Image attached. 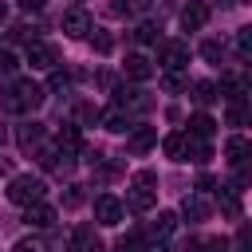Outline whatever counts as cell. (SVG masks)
<instances>
[{"mask_svg": "<svg viewBox=\"0 0 252 252\" xmlns=\"http://www.w3.org/2000/svg\"><path fill=\"white\" fill-rule=\"evenodd\" d=\"M43 102V87L35 79H12L4 91H0V106L8 114H32L35 106Z\"/></svg>", "mask_w": 252, "mask_h": 252, "instance_id": "6da1fadb", "label": "cell"}, {"mask_svg": "<svg viewBox=\"0 0 252 252\" xmlns=\"http://www.w3.org/2000/svg\"><path fill=\"white\" fill-rule=\"evenodd\" d=\"M154 173L150 169H142V173H134V185H130V193H126V205L134 209V213H150L154 205H158V189H154Z\"/></svg>", "mask_w": 252, "mask_h": 252, "instance_id": "7a4b0ae2", "label": "cell"}, {"mask_svg": "<svg viewBox=\"0 0 252 252\" xmlns=\"http://www.w3.org/2000/svg\"><path fill=\"white\" fill-rule=\"evenodd\" d=\"M43 193H47L43 177H32V173H16V177L8 181V201H12V205H32V201H43Z\"/></svg>", "mask_w": 252, "mask_h": 252, "instance_id": "3957f363", "label": "cell"}, {"mask_svg": "<svg viewBox=\"0 0 252 252\" xmlns=\"http://www.w3.org/2000/svg\"><path fill=\"white\" fill-rule=\"evenodd\" d=\"M158 63H161L165 75H177V71L189 67V47H185L181 39H165V43L158 47Z\"/></svg>", "mask_w": 252, "mask_h": 252, "instance_id": "277c9868", "label": "cell"}, {"mask_svg": "<svg viewBox=\"0 0 252 252\" xmlns=\"http://www.w3.org/2000/svg\"><path fill=\"white\" fill-rule=\"evenodd\" d=\"M122 201L118 197H110V193H98L94 197V220L102 224V228H114V224H122Z\"/></svg>", "mask_w": 252, "mask_h": 252, "instance_id": "5b68a950", "label": "cell"}, {"mask_svg": "<svg viewBox=\"0 0 252 252\" xmlns=\"http://www.w3.org/2000/svg\"><path fill=\"white\" fill-rule=\"evenodd\" d=\"M28 63L35 71H55L59 67V51L51 43H43V39H28Z\"/></svg>", "mask_w": 252, "mask_h": 252, "instance_id": "8992f818", "label": "cell"}, {"mask_svg": "<svg viewBox=\"0 0 252 252\" xmlns=\"http://www.w3.org/2000/svg\"><path fill=\"white\" fill-rule=\"evenodd\" d=\"M114 106H122L126 114H142V110H150V94L142 91V87H114Z\"/></svg>", "mask_w": 252, "mask_h": 252, "instance_id": "52a82bcc", "label": "cell"}, {"mask_svg": "<svg viewBox=\"0 0 252 252\" xmlns=\"http://www.w3.org/2000/svg\"><path fill=\"white\" fill-rule=\"evenodd\" d=\"M158 146V130L154 126H130L126 130V150L130 154H146V150H154Z\"/></svg>", "mask_w": 252, "mask_h": 252, "instance_id": "ba28073f", "label": "cell"}, {"mask_svg": "<svg viewBox=\"0 0 252 252\" xmlns=\"http://www.w3.org/2000/svg\"><path fill=\"white\" fill-rule=\"evenodd\" d=\"M209 24V4L205 0H189L185 8H181V28L185 32H201Z\"/></svg>", "mask_w": 252, "mask_h": 252, "instance_id": "9c48e42d", "label": "cell"}, {"mask_svg": "<svg viewBox=\"0 0 252 252\" xmlns=\"http://www.w3.org/2000/svg\"><path fill=\"white\" fill-rule=\"evenodd\" d=\"M63 32H67L71 39H87V35H91V16H87L83 8H71V12L63 16Z\"/></svg>", "mask_w": 252, "mask_h": 252, "instance_id": "30bf717a", "label": "cell"}, {"mask_svg": "<svg viewBox=\"0 0 252 252\" xmlns=\"http://www.w3.org/2000/svg\"><path fill=\"white\" fill-rule=\"evenodd\" d=\"M16 146H20L24 154H35V150L43 146V126H39V122H24V126L16 130Z\"/></svg>", "mask_w": 252, "mask_h": 252, "instance_id": "8fae6325", "label": "cell"}, {"mask_svg": "<svg viewBox=\"0 0 252 252\" xmlns=\"http://www.w3.org/2000/svg\"><path fill=\"white\" fill-rule=\"evenodd\" d=\"M24 220H28L32 228H51V224H55V209L43 205V201H32V205H24Z\"/></svg>", "mask_w": 252, "mask_h": 252, "instance_id": "7c38bea8", "label": "cell"}, {"mask_svg": "<svg viewBox=\"0 0 252 252\" xmlns=\"http://www.w3.org/2000/svg\"><path fill=\"white\" fill-rule=\"evenodd\" d=\"M248 154H252L248 138H244V134H232V138H228V146H224V158H228V165H232V169H244Z\"/></svg>", "mask_w": 252, "mask_h": 252, "instance_id": "4fadbf2b", "label": "cell"}, {"mask_svg": "<svg viewBox=\"0 0 252 252\" xmlns=\"http://www.w3.org/2000/svg\"><path fill=\"white\" fill-rule=\"evenodd\" d=\"M71 252H102V240L94 236L91 224H79V228L71 232Z\"/></svg>", "mask_w": 252, "mask_h": 252, "instance_id": "5bb4252c", "label": "cell"}, {"mask_svg": "<svg viewBox=\"0 0 252 252\" xmlns=\"http://www.w3.org/2000/svg\"><path fill=\"white\" fill-rule=\"evenodd\" d=\"M59 150L63 154H83V130H79V122H63L59 126Z\"/></svg>", "mask_w": 252, "mask_h": 252, "instance_id": "9a60e30c", "label": "cell"}, {"mask_svg": "<svg viewBox=\"0 0 252 252\" xmlns=\"http://www.w3.org/2000/svg\"><path fill=\"white\" fill-rule=\"evenodd\" d=\"M181 209H185V217H189V220H209V213H213V205H209V197H205L201 189H197V193H189Z\"/></svg>", "mask_w": 252, "mask_h": 252, "instance_id": "2e32d148", "label": "cell"}, {"mask_svg": "<svg viewBox=\"0 0 252 252\" xmlns=\"http://www.w3.org/2000/svg\"><path fill=\"white\" fill-rule=\"evenodd\" d=\"M122 71H126L130 79H138V83H146V79L154 75V63H150L146 55H138V51H134V55H126V63H122Z\"/></svg>", "mask_w": 252, "mask_h": 252, "instance_id": "e0dca14e", "label": "cell"}, {"mask_svg": "<svg viewBox=\"0 0 252 252\" xmlns=\"http://www.w3.org/2000/svg\"><path fill=\"white\" fill-rule=\"evenodd\" d=\"M98 122H102L110 134H126V130H130V114H126L122 106H110V110H102V114H98Z\"/></svg>", "mask_w": 252, "mask_h": 252, "instance_id": "ac0fdd59", "label": "cell"}, {"mask_svg": "<svg viewBox=\"0 0 252 252\" xmlns=\"http://www.w3.org/2000/svg\"><path fill=\"white\" fill-rule=\"evenodd\" d=\"M217 205H220V213H228V217H240V189H232V185H220V189H217Z\"/></svg>", "mask_w": 252, "mask_h": 252, "instance_id": "d6986e66", "label": "cell"}, {"mask_svg": "<svg viewBox=\"0 0 252 252\" xmlns=\"http://www.w3.org/2000/svg\"><path fill=\"white\" fill-rule=\"evenodd\" d=\"M185 134H193V138H205V142H209V138L217 134V122H213L209 114H193V118H189V130H185Z\"/></svg>", "mask_w": 252, "mask_h": 252, "instance_id": "ffe728a7", "label": "cell"}, {"mask_svg": "<svg viewBox=\"0 0 252 252\" xmlns=\"http://www.w3.org/2000/svg\"><path fill=\"white\" fill-rule=\"evenodd\" d=\"M165 154L173 161H189V134H169L165 138Z\"/></svg>", "mask_w": 252, "mask_h": 252, "instance_id": "44dd1931", "label": "cell"}, {"mask_svg": "<svg viewBox=\"0 0 252 252\" xmlns=\"http://www.w3.org/2000/svg\"><path fill=\"white\" fill-rule=\"evenodd\" d=\"M220 94H217V83H209V79H197L193 83V102L197 106H209V102H217Z\"/></svg>", "mask_w": 252, "mask_h": 252, "instance_id": "7402d4cb", "label": "cell"}, {"mask_svg": "<svg viewBox=\"0 0 252 252\" xmlns=\"http://www.w3.org/2000/svg\"><path fill=\"white\" fill-rule=\"evenodd\" d=\"M173 224H177V217H173V213H158V220L150 224V240H165V236L173 232Z\"/></svg>", "mask_w": 252, "mask_h": 252, "instance_id": "603a6c76", "label": "cell"}, {"mask_svg": "<svg viewBox=\"0 0 252 252\" xmlns=\"http://www.w3.org/2000/svg\"><path fill=\"white\" fill-rule=\"evenodd\" d=\"M228 102V126H244L248 122V98H224Z\"/></svg>", "mask_w": 252, "mask_h": 252, "instance_id": "cb8c5ba5", "label": "cell"}, {"mask_svg": "<svg viewBox=\"0 0 252 252\" xmlns=\"http://www.w3.org/2000/svg\"><path fill=\"white\" fill-rule=\"evenodd\" d=\"M12 252H47V240L43 236H24V240H16Z\"/></svg>", "mask_w": 252, "mask_h": 252, "instance_id": "d4e9b609", "label": "cell"}, {"mask_svg": "<svg viewBox=\"0 0 252 252\" xmlns=\"http://www.w3.org/2000/svg\"><path fill=\"white\" fill-rule=\"evenodd\" d=\"M201 55H205L209 63H220V59H224V47H220L217 39H205V43H201Z\"/></svg>", "mask_w": 252, "mask_h": 252, "instance_id": "484cf974", "label": "cell"}, {"mask_svg": "<svg viewBox=\"0 0 252 252\" xmlns=\"http://www.w3.org/2000/svg\"><path fill=\"white\" fill-rule=\"evenodd\" d=\"M146 244H142V236L138 232H130V236H122L118 244H114V252H142Z\"/></svg>", "mask_w": 252, "mask_h": 252, "instance_id": "4316f807", "label": "cell"}, {"mask_svg": "<svg viewBox=\"0 0 252 252\" xmlns=\"http://www.w3.org/2000/svg\"><path fill=\"white\" fill-rule=\"evenodd\" d=\"M134 39H138V43H154V39H158V28H154V24H138V28H134Z\"/></svg>", "mask_w": 252, "mask_h": 252, "instance_id": "83f0119b", "label": "cell"}, {"mask_svg": "<svg viewBox=\"0 0 252 252\" xmlns=\"http://www.w3.org/2000/svg\"><path fill=\"white\" fill-rule=\"evenodd\" d=\"M236 47H240V55L248 59V51H252V28H240V32H236Z\"/></svg>", "mask_w": 252, "mask_h": 252, "instance_id": "f1b7e54d", "label": "cell"}, {"mask_svg": "<svg viewBox=\"0 0 252 252\" xmlns=\"http://www.w3.org/2000/svg\"><path fill=\"white\" fill-rule=\"evenodd\" d=\"M16 67H20V59L12 51H0V75H16Z\"/></svg>", "mask_w": 252, "mask_h": 252, "instance_id": "f546056e", "label": "cell"}, {"mask_svg": "<svg viewBox=\"0 0 252 252\" xmlns=\"http://www.w3.org/2000/svg\"><path fill=\"white\" fill-rule=\"evenodd\" d=\"M79 201H83V185H67V193H63V205H67V209H75Z\"/></svg>", "mask_w": 252, "mask_h": 252, "instance_id": "4dcf8cb0", "label": "cell"}, {"mask_svg": "<svg viewBox=\"0 0 252 252\" xmlns=\"http://www.w3.org/2000/svg\"><path fill=\"white\" fill-rule=\"evenodd\" d=\"M98 114H102V110H98V106H91V102H83V106H79V118H83V122H98Z\"/></svg>", "mask_w": 252, "mask_h": 252, "instance_id": "1f68e13d", "label": "cell"}, {"mask_svg": "<svg viewBox=\"0 0 252 252\" xmlns=\"http://www.w3.org/2000/svg\"><path fill=\"white\" fill-rule=\"evenodd\" d=\"M94 51H102V55L110 51V35H106V32H98V35H94Z\"/></svg>", "mask_w": 252, "mask_h": 252, "instance_id": "d6a6232c", "label": "cell"}, {"mask_svg": "<svg viewBox=\"0 0 252 252\" xmlns=\"http://www.w3.org/2000/svg\"><path fill=\"white\" fill-rule=\"evenodd\" d=\"M16 4H20V8H24V12H39V8H43V4H47V0H16Z\"/></svg>", "mask_w": 252, "mask_h": 252, "instance_id": "836d02e7", "label": "cell"}, {"mask_svg": "<svg viewBox=\"0 0 252 252\" xmlns=\"http://www.w3.org/2000/svg\"><path fill=\"white\" fill-rule=\"evenodd\" d=\"M165 91H185V83L177 75H165Z\"/></svg>", "mask_w": 252, "mask_h": 252, "instance_id": "e575fe53", "label": "cell"}, {"mask_svg": "<svg viewBox=\"0 0 252 252\" xmlns=\"http://www.w3.org/2000/svg\"><path fill=\"white\" fill-rule=\"evenodd\" d=\"M142 252H173V248H169L165 240H158V244H150V248H142Z\"/></svg>", "mask_w": 252, "mask_h": 252, "instance_id": "d590c367", "label": "cell"}, {"mask_svg": "<svg viewBox=\"0 0 252 252\" xmlns=\"http://www.w3.org/2000/svg\"><path fill=\"white\" fill-rule=\"evenodd\" d=\"M0 173H12V158H4V154H0Z\"/></svg>", "mask_w": 252, "mask_h": 252, "instance_id": "8d00e7d4", "label": "cell"}, {"mask_svg": "<svg viewBox=\"0 0 252 252\" xmlns=\"http://www.w3.org/2000/svg\"><path fill=\"white\" fill-rule=\"evenodd\" d=\"M0 20H4V4H0Z\"/></svg>", "mask_w": 252, "mask_h": 252, "instance_id": "74e56055", "label": "cell"}, {"mask_svg": "<svg viewBox=\"0 0 252 252\" xmlns=\"http://www.w3.org/2000/svg\"><path fill=\"white\" fill-rule=\"evenodd\" d=\"M240 4H244V0H240Z\"/></svg>", "mask_w": 252, "mask_h": 252, "instance_id": "f35d334b", "label": "cell"}]
</instances>
